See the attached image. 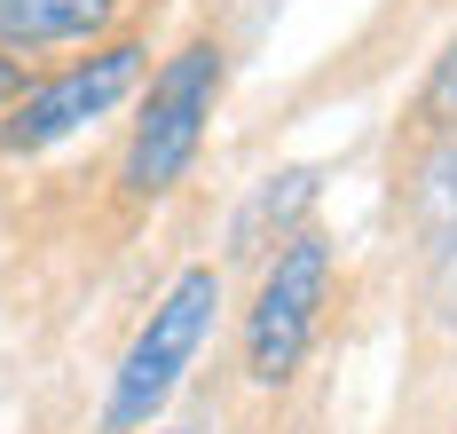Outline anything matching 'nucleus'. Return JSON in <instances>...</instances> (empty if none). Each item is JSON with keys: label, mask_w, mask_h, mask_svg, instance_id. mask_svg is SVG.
I'll return each instance as SVG.
<instances>
[{"label": "nucleus", "mask_w": 457, "mask_h": 434, "mask_svg": "<svg viewBox=\"0 0 457 434\" xmlns=\"http://www.w3.org/2000/svg\"><path fill=\"white\" fill-rule=\"evenodd\" d=\"M434 135H457V32L442 40V55L426 63L411 96V143H434Z\"/></svg>", "instance_id": "obj_8"}, {"label": "nucleus", "mask_w": 457, "mask_h": 434, "mask_svg": "<svg viewBox=\"0 0 457 434\" xmlns=\"http://www.w3.org/2000/svg\"><path fill=\"white\" fill-rule=\"evenodd\" d=\"M316 197H323V166H284V174H261L253 190L237 197V213H228V253H237V261H269L292 230H308Z\"/></svg>", "instance_id": "obj_7"}, {"label": "nucleus", "mask_w": 457, "mask_h": 434, "mask_svg": "<svg viewBox=\"0 0 457 434\" xmlns=\"http://www.w3.org/2000/svg\"><path fill=\"white\" fill-rule=\"evenodd\" d=\"M32 71H40V63H16V55L0 48V111H8V103L24 96V88H32Z\"/></svg>", "instance_id": "obj_9"}, {"label": "nucleus", "mask_w": 457, "mask_h": 434, "mask_svg": "<svg viewBox=\"0 0 457 434\" xmlns=\"http://www.w3.org/2000/svg\"><path fill=\"white\" fill-rule=\"evenodd\" d=\"M135 16V0H0V48L16 63L55 48H95V40H119Z\"/></svg>", "instance_id": "obj_6"}, {"label": "nucleus", "mask_w": 457, "mask_h": 434, "mask_svg": "<svg viewBox=\"0 0 457 434\" xmlns=\"http://www.w3.org/2000/svg\"><path fill=\"white\" fill-rule=\"evenodd\" d=\"M403 205H411L426 308H434V324L457 332V135L411 143V190H403Z\"/></svg>", "instance_id": "obj_5"}, {"label": "nucleus", "mask_w": 457, "mask_h": 434, "mask_svg": "<svg viewBox=\"0 0 457 434\" xmlns=\"http://www.w3.org/2000/svg\"><path fill=\"white\" fill-rule=\"evenodd\" d=\"M150 434H205V427H189V419H158Z\"/></svg>", "instance_id": "obj_10"}, {"label": "nucleus", "mask_w": 457, "mask_h": 434, "mask_svg": "<svg viewBox=\"0 0 457 434\" xmlns=\"http://www.w3.org/2000/svg\"><path fill=\"white\" fill-rule=\"evenodd\" d=\"M150 79V40L119 32V40H95L55 71H32V88L0 111V158H40V150L71 143L79 127L111 119L119 103Z\"/></svg>", "instance_id": "obj_4"}, {"label": "nucleus", "mask_w": 457, "mask_h": 434, "mask_svg": "<svg viewBox=\"0 0 457 434\" xmlns=\"http://www.w3.org/2000/svg\"><path fill=\"white\" fill-rule=\"evenodd\" d=\"M221 308H228L221 261H189V269H174V285L150 300V316L135 324V339H127L119 363H111L95 434H150V427H158L166 403L189 387L205 339L221 332Z\"/></svg>", "instance_id": "obj_2"}, {"label": "nucleus", "mask_w": 457, "mask_h": 434, "mask_svg": "<svg viewBox=\"0 0 457 434\" xmlns=\"http://www.w3.org/2000/svg\"><path fill=\"white\" fill-rule=\"evenodd\" d=\"M339 285V238L331 230H292L269 261L253 269V300L237 316V355H245V380L261 395H284L300 380L308 347L323 339V308Z\"/></svg>", "instance_id": "obj_3"}, {"label": "nucleus", "mask_w": 457, "mask_h": 434, "mask_svg": "<svg viewBox=\"0 0 457 434\" xmlns=\"http://www.w3.org/2000/svg\"><path fill=\"white\" fill-rule=\"evenodd\" d=\"M228 88V48L221 32H189L174 55L150 63V79L135 88V119L119 143V205H166L189 182L197 150L213 135V111Z\"/></svg>", "instance_id": "obj_1"}]
</instances>
